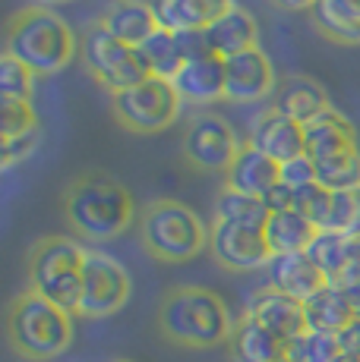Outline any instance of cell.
Listing matches in <instances>:
<instances>
[{
	"label": "cell",
	"instance_id": "1",
	"mask_svg": "<svg viewBox=\"0 0 360 362\" xmlns=\"http://www.w3.org/2000/svg\"><path fill=\"white\" fill-rule=\"evenodd\" d=\"M64 214L76 236L89 243H108L133 224V196L127 186L105 173H86L64 192Z\"/></svg>",
	"mask_w": 360,
	"mask_h": 362
},
{
	"label": "cell",
	"instance_id": "2",
	"mask_svg": "<svg viewBox=\"0 0 360 362\" xmlns=\"http://www.w3.org/2000/svg\"><path fill=\"white\" fill-rule=\"evenodd\" d=\"M76 51H79V45H76L70 25L51 6L19 10L6 23L4 54L16 57L19 64H26L35 76H51V73L67 69L73 64Z\"/></svg>",
	"mask_w": 360,
	"mask_h": 362
},
{
	"label": "cell",
	"instance_id": "3",
	"mask_svg": "<svg viewBox=\"0 0 360 362\" xmlns=\"http://www.w3.org/2000/svg\"><path fill=\"white\" fill-rule=\"evenodd\" d=\"M158 328L171 344L206 350V346L225 344L234 331V322L227 315V305L212 290L177 287L162 299Z\"/></svg>",
	"mask_w": 360,
	"mask_h": 362
},
{
	"label": "cell",
	"instance_id": "4",
	"mask_svg": "<svg viewBox=\"0 0 360 362\" xmlns=\"http://www.w3.org/2000/svg\"><path fill=\"white\" fill-rule=\"evenodd\" d=\"M6 334L26 359H54L73 344V312L26 290L6 312Z\"/></svg>",
	"mask_w": 360,
	"mask_h": 362
},
{
	"label": "cell",
	"instance_id": "5",
	"mask_svg": "<svg viewBox=\"0 0 360 362\" xmlns=\"http://www.w3.org/2000/svg\"><path fill=\"white\" fill-rule=\"evenodd\" d=\"M86 255L89 249H82L70 236L38 240L29 252V290L76 315L82 296Z\"/></svg>",
	"mask_w": 360,
	"mask_h": 362
},
{
	"label": "cell",
	"instance_id": "6",
	"mask_svg": "<svg viewBox=\"0 0 360 362\" xmlns=\"http://www.w3.org/2000/svg\"><path fill=\"white\" fill-rule=\"evenodd\" d=\"M142 243L162 262H186L209 246V230L193 208L162 199L142 211Z\"/></svg>",
	"mask_w": 360,
	"mask_h": 362
},
{
	"label": "cell",
	"instance_id": "7",
	"mask_svg": "<svg viewBox=\"0 0 360 362\" xmlns=\"http://www.w3.org/2000/svg\"><path fill=\"white\" fill-rule=\"evenodd\" d=\"M79 60L82 66L92 73V79H99L111 95L127 92V88L140 86L142 79H149L136 47L117 41L111 32H105L99 23L89 25L79 38Z\"/></svg>",
	"mask_w": 360,
	"mask_h": 362
},
{
	"label": "cell",
	"instance_id": "8",
	"mask_svg": "<svg viewBox=\"0 0 360 362\" xmlns=\"http://www.w3.org/2000/svg\"><path fill=\"white\" fill-rule=\"evenodd\" d=\"M180 104L184 101H180L174 82L158 79V76H149L127 92L111 95L114 117L133 132H162L177 120Z\"/></svg>",
	"mask_w": 360,
	"mask_h": 362
},
{
	"label": "cell",
	"instance_id": "9",
	"mask_svg": "<svg viewBox=\"0 0 360 362\" xmlns=\"http://www.w3.org/2000/svg\"><path fill=\"white\" fill-rule=\"evenodd\" d=\"M130 274L117 259L105 252H89L82 268V296H79V318H108L123 309L130 299Z\"/></svg>",
	"mask_w": 360,
	"mask_h": 362
},
{
	"label": "cell",
	"instance_id": "10",
	"mask_svg": "<svg viewBox=\"0 0 360 362\" xmlns=\"http://www.w3.org/2000/svg\"><path fill=\"white\" fill-rule=\"evenodd\" d=\"M237 136H234L231 123L218 114H199L190 120L184 132V158L199 170H215L227 173L240 151Z\"/></svg>",
	"mask_w": 360,
	"mask_h": 362
},
{
	"label": "cell",
	"instance_id": "11",
	"mask_svg": "<svg viewBox=\"0 0 360 362\" xmlns=\"http://www.w3.org/2000/svg\"><path fill=\"white\" fill-rule=\"evenodd\" d=\"M209 249L227 271H256L272 262L266 233L253 230V227H234L215 221L209 230Z\"/></svg>",
	"mask_w": 360,
	"mask_h": 362
},
{
	"label": "cell",
	"instance_id": "12",
	"mask_svg": "<svg viewBox=\"0 0 360 362\" xmlns=\"http://www.w3.org/2000/svg\"><path fill=\"white\" fill-rule=\"evenodd\" d=\"M279 79H275V66L266 57V51L253 47V51L234 54L225 60V98L227 101H262L275 95Z\"/></svg>",
	"mask_w": 360,
	"mask_h": 362
},
{
	"label": "cell",
	"instance_id": "13",
	"mask_svg": "<svg viewBox=\"0 0 360 362\" xmlns=\"http://www.w3.org/2000/svg\"><path fill=\"white\" fill-rule=\"evenodd\" d=\"M250 145L269 155L272 161L285 164V161H294V158L307 155V132H303V123L291 120V117L279 114V110H266L259 120L253 123V132H250Z\"/></svg>",
	"mask_w": 360,
	"mask_h": 362
},
{
	"label": "cell",
	"instance_id": "14",
	"mask_svg": "<svg viewBox=\"0 0 360 362\" xmlns=\"http://www.w3.org/2000/svg\"><path fill=\"white\" fill-rule=\"evenodd\" d=\"M247 315L256 318L262 328H269L275 337L285 340V344H291L294 337H300V334L307 331L303 303H297V299L279 293V290H272V287L253 293L250 305H247Z\"/></svg>",
	"mask_w": 360,
	"mask_h": 362
},
{
	"label": "cell",
	"instance_id": "15",
	"mask_svg": "<svg viewBox=\"0 0 360 362\" xmlns=\"http://www.w3.org/2000/svg\"><path fill=\"white\" fill-rule=\"evenodd\" d=\"M281 183V164L272 161L269 155H262L256 145L244 142L234 158V164L225 173V186L234 192H244V196L262 199L269 189Z\"/></svg>",
	"mask_w": 360,
	"mask_h": 362
},
{
	"label": "cell",
	"instance_id": "16",
	"mask_svg": "<svg viewBox=\"0 0 360 362\" xmlns=\"http://www.w3.org/2000/svg\"><path fill=\"white\" fill-rule=\"evenodd\" d=\"M269 271V287L279 290L297 303H307L313 293H320L325 287L322 271L310 262L307 252H294V255H272V262L266 264Z\"/></svg>",
	"mask_w": 360,
	"mask_h": 362
},
{
	"label": "cell",
	"instance_id": "17",
	"mask_svg": "<svg viewBox=\"0 0 360 362\" xmlns=\"http://www.w3.org/2000/svg\"><path fill=\"white\" fill-rule=\"evenodd\" d=\"M303 132H307V158L313 164L329 161V158H338V155H351V151H360L354 123H351L344 114H338L335 107L325 110L322 117H316L313 123H307Z\"/></svg>",
	"mask_w": 360,
	"mask_h": 362
},
{
	"label": "cell",
	"instance_id": "18",
	"mask_svg": "<svg viewBox=\"0 0 360 362\" xmlns=\"http://www.w3.org/2000/svg\"><path fill=\"white\" fill-rule=\"evenodd\" d=\"M275 110L307 127L316 117H322L325 110H332V104L325 88L316 79H310V76H288L275 88Z\"/></svg>",
	"mask_w": 360,
	"mask_h": 362
},
{
	"label": "cell",
	"instance_id": "19",
	"mask_svg": "<svg viewBox=\"0 0 360 362\" xmlns=\"http://www.w3.org/2000/svg\"><path fill=\"white\" fill-rule=\"evenodd\" d=\"M174 88L186 104H212L225 98V60L215 54L203 60H186L174 76Z\"/></svg>",
	"mask_w": 360,
	"mask_h": 362
},
{
	"label": "cell",
	"instance_id": "20",
	"mask_svg": "<svg viewBox=\"0 0 360 362\" xmlns=\"http://www.w3.org/2000/svg\"><path fill=\"white\" fill-rule=\"evenodd\" d=\"M99 25L130 47H140L158 29L149 0H111L108 10L101 13Z\"/></svg>",
	"mask_w": 360,
	"mask_h": 362
},
{
	"label": "cell",
	"instance_id": "21",
	"mask_svg": "<svg viewBox=\"0 0 360 362\" xmlns=\"http://www.w3.org/2000/svg\"><path fill=\"white\" fill-rule=\"evenodd\" d=\"M206 38H209L212 51L218 54L221 60L234 57V54H244L256 47V38H259V29H256V19L244 6H231L225 16L212 19L206 25Z\"/></svg>",
	"mask_w": 360,
	"mask_h": 362
},
{
	"label": "cell",
	"instance_id": "22",
	"mask_svg": "<svg viewBox=\"0 0 360 362\" xmlns=\"http://www.w3.org/2000/svg\"><path fill=\"white\" fill-rule=\"evenodd\" d=\"M266 233V243L272 249V255H294V252H307L310 243L316 240V224L297 208H288V211H272L262 227Z\"/></svg>",
	"mask_w": 360,
	"mask_h": 362
},
{
	"label": "cell",
	"instance_id": "23",
	"mask_svg": "<svg viewBox=\"0 0 360 362\" xmlns=\"http://www.w3.org/2000/svg\"><path fill=\"white\" fill-rule=\"evenodd\" d=\"M227 346H231L234 362H279L285 356V340L275 337L272 331L262 328V325L250 315L234 322Z\"/></svg>",
	"mask_w": 360,
	"mask_h": 362
},
{
	"label": "cell",
	"instance_id": "24",
	"mask_svg": "<svg viewBox=\"0 0 360 362\" xmlns=\"http://www.w3.org/2000/svg\"><path fill=\"white\" fill-rule=\"evenodd\" d=\"M303 315H307V331L332 334L338 337L351 322H354V309L348 305L338 284H325L320 293H313L303 303Z\"/></svg>",
	"mask_w": 360,
	"mask_h": 362
},
{
	"label": "cell",
	"instance_id": "25",
	"mask_svg": "<svg viewBox=\"0 0 360 362\" xmlns=\"http://www.w3.org/2000/svg\"><path fill=\"white\" fill-rule=\"evenodd\" d=\"M310 19L335 45H360V0H316Z\"/></svg>",
	"mask_w": 360,
	"mask_h": 362
},
{
	"label": "cell",
	"instance_id": "26",
	"mask_svg": "<svg viewBox=\"0 0 360 362\" xmlns=\"http://www.w3.org/2000/svg\"><path fill=\"white\" fill-rule=\"evenodd\" d=\"M136 54H140L145 73L158 76V79L174 82V76L180 73V66H184V54H180L177 35L168 32V29H155L140 47H136Z\"/></svg>",
	"mask_w": 360,
	"mask_h": 362
},
{
	"label": "cell",
	"instance_id": "27",
	"mask_svg": "<svg viewBox=\"0 0 360 362\" xmlns=\"http://www.w3.org/2000/svg\"><path fill=\"white\" fill-rule=\"evenodd\" d=\"M269 208L262 199L256 196H244V192L234 189H221V196L215 199V221L221 224H234V227H253V230H262L269 221Z\"/></svg>",
	"mask_w": 360,
	"mask_h": 362
},
{
	"label": "cell",
	"instance_id": "28",
	"mask_svg": "<svg viewBox=\"0 0 360 362\" xmlns=\"http://www.w3.org/2000/svg\"><path fill=\"white\" fill-rule=\"evenodd\" d=\"M152 13H155L158 29L168 32H193V29H206L212 23L209 10L203 0H149Z\"/></svg>",
	"mask_w": 360,
	"mask_h": 362
},
{
	"label": "cell",
	"instance_id": "29",
	"mask_svg": "<svg viewBox=\"0 0 360 362\" xmlns=\"http://www.w3.org/2000/svg\"><path fill=\"white\" fill-rule=\"evenodd\" d=\"M307 255H310V262L322 271V277L329 284L342 281L344 271H348V233L320 230L316 233V240L310 243Z\"/></svg>",
	"mask_w": 360,
	"mask_h": 362
},
{
	"label": "cell",
	"instance_id": "30",
	"mask_svg": "<svg viewBox=\"0 0 360 362\" xmlns=\"http://www.w3.org/2000/svg\"><path fill=\"white\" fill-rule=\"evenodd\" d=\"M316 177H320V186H325L329 192L360 189V151L320 161L316 164Z\"/></svg>",
	"mask_w": 360,
	"mask_h": 362
},
{
	"label": "cell",
	"instance_id": "31",
	"mask_svg": "<svg viewBox=\"0 0 360 362\" xmlns=\"http://www.w3.org/2000/svg\"><path fill=\"white\" fill-rule=\"evenodd\" d=\"M285 356L291 362H335L342 350H338V337H332V334L303 331L300 337L285 344Z\"/></svg>",
	"mask_w": 360,
	"mask_h": 362
},
{
	"label": "cell",
	"instance_id": "32",
	"mask_svg": "<svg viewBox=\"0 0 360 362\" xmlns=\"http://www.w3.org/2000/svg\"><path fill=\"white\" fill-rule=\"evenodd\" d=\"M322 230L329 233H360V189L332 192L329 214Z\"/></svg>",
	"mask_w": 360,
	"mask_h": 362
},
{
	"label": "cell",
	"instance_id": "33",
	"mask_svg": "<svg viewBox=\"0 0 360 362\" xmlns=\"http://www.w3.org/2000/svg\"><path fill=\"white\" fill-rule=\"evenodd\" d=\"M38 129V117L32 101L0 98V139H16Z\"/></svg>",
	"mask_w": 360,
	"mask_h": 362
},
{
	"label": "cell",
	"instance_id": "34",
	"mask_svg": "<svg viewBox=\"0 0 360 362\" xmlns=\"http://www.w3.org/2000/svg\"><path fill=\"white\" fill-rule=\"evenodd\" d=\"M32 69L26 64H19L16 57L4 54L0 57V98H16V101H29L32 95Z\"/></svg>",
	"mask_w": 360,
	"mask_h": 362
},
{
	"label": "cell",
	"instance_id": "35",
	"mask_svg": "<svg viewBox=\"0 0 360 362\" xmlns=\"http://www.w3.org/2000/svg\"><path fill=\"white\" fill-rule=\"evenodd\" d=\"M281 183L288 186V189H303V186H313L320 183V177H316V164L310 161L307 155L294 158V161H285L281 164Z\"/></svg>",
	"mask_w": 360,
	"mask_h": 362
},
{
	"label": "cell",
	"instance_id": "36",
	"mask_svg": "<svg viewBox=\"0 0 360 362\" xmlns=\"http://www.w3.org/2000/svg\"><path fill=\"white\" fill-rule=\"evenodd\" d=\"M38 145V129L35 132H26V136L16 139H0V164L10 170L13 164H19L23 158H29Z\"/></svg>",
	"mask_w": 360,
	"mask_h": 362
},
{
	"label": "cell",
	"instance_id": "37",
	"mask_svg": "<svg viewBox=\"0 0 360 362\" xmlns=\"http://www.w3.org/2000/svg\"><path fill=\"white\" fill-rule=\"evenodd\" d=\"M177 45H180V54H184V64L186 60H203V57H212V54H215L209 45V38H206V29L177 32Z\"/></svg>",
	"mask_w": 360,
	"mask_h": 362
},
{
	"label": "cell",
	"instance_id": "38",
	"mask_svg": "<svg viewBox=\"0 0 360 362\" xmlns=\"http://www.w3.org/2000/svg\"><path fill=\"white\" fill-rule=\"evenodd\" d=\"M338 350H342L344 359L360 362V318H354L348 328L338 334Z\"/></svg>",
	"mask_w": 360,
	"mask_h": 362
},
{
	"label": "cell",
	"instance_id": "39",
	"mask_svg": "<svg viewBox=\"0 0 360 362\" xmlns=\"http://www.w3.org/2000/svg\"><path fill=\"white\" fill-rule=\"evenodd\" d=\"M269 211H288V208H294V189H288L285 183H279L275 189H269L266 196H262Z\"/></svg>",
	"mask_w": 360,
	"mask_h": 362
},
{
	"label": "cell",
	"instance_id": "40",
	"mask_svg": "<svg viewBox=\"0 0 360 362\" xmlns=\"http://www.w3.org/2000/svg\"><path fill=\"white\" fill-rule=\"evenodd\" d=\"M335 284L342 287L348 305L354 309V318H360V277H342V281H335Z\"/></svg>",
	"mask_w": 360,
	"mask_h": 362
},
{
	"label": "cell",
	"instance_id": "41",
	"mask_svg": "<svg viewBox=\"0 0 360 362\" xmlns=\"http://www.w3.org/2000/svg\"><path fill=\"white\" fill-rule=\"evenodd\" d=\"M206 4V10H209V19H218V16H225L231 6H237L234 0H203Z\"/></svg>",
	"mask_w": 360,
	"mask_h": 362
},
{
	"label": "cell",
	"instance_id": "42",
	"mask_svg": "<svg viewBox=\"0 0 360 362\" xmlns=\"http://www.w3.org/2000/svg\"><path fill=\"white\" fill-rule=\"evenodd\" d=\"M272 4L285 6V10H310V6H313L316 0H272Z\"/></svg>",
	"mask_w": 360,
	"mask_h": 362
},
{
	"label": "cell",
	"instance_id": "43",
	"mask_svg": "<svg viewBox=\"0 0 360 362\" xmlns=\"http://www.w3.org/2000/svg\"><path fill=\"white\" fill-rule=\"evenodd\" d=\"M38 4H45V6H54V4H70V0H38Z\"/></svg>",
	"mask_w": 360,
	"mask_h": 362
},
{
	"label": "cell",
	"instance_id": "44",
	"mask_svg": "<svg viewBox=\"0 0 360 362\" xmlns=\"http://www.w3.org/2000/svg\"><path fill=\"white\" fill-rule=\"evenodd\" d=\"M335 362H351V359H344V356H338V359H335Z\"/></svg>",
	"mask_w": 360,
	"mask_h": 362
},
{
	"label": "cell",
	"instance_id": "45",
	"mask_svg": "<svg viewBox=\"0 0 360 362\" xmlns=\"http://www.w3.org/2000/svg\"><path fill=\"white\" fill-rule=\"evenodd\" d=\"M279 362H291V359H288V356H281V359H279Z\"/></svg>",
	"mask_w": 360,
	"mask_h": 362
},
{
	"label": "cell",
	"instance_id": "46",
	"mask_svg": "<svg viewBox=\"0 0 360 362\" xmlns=\"http://www.w3.org/2000/svg\"><path fill=\"white\" fill-rule=\"evenodd\" d=\"M117 362H130V359H117Z\"/></svg>",
	"mask_w": 360,
	"mask_h": 362
}]
</instances>
